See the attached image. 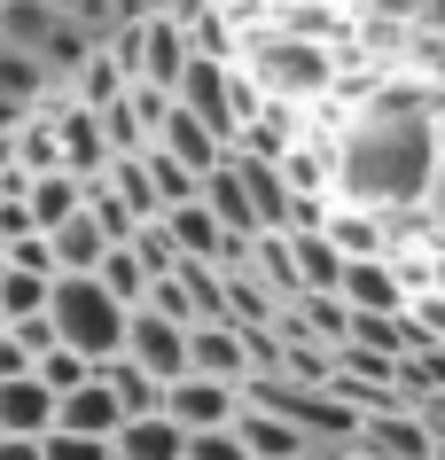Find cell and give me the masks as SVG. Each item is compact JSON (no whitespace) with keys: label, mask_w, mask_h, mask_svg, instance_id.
<instances>
[{"label":"cell","mask_w":445,"mask_h":460,"mask_svg":"<svg viewBox=\"0 0 445 460\" xmlns=\"http://www.w3.org/2000/svg\"><path fill=\"white\" fill-rule=\"evenodd\" d=\"M148 148H165V156H173V164H188L196 180H211V172L235 156V141H219V133H211L196 110H180V102L165 110V125H156V141H148Z\"/></svg>","instance_id":"obj_9"},{"label":"cell","mask_w":445,"mask_h":460,"mask_svg":"<svg viewBox=\"0 0 445 460\" xmlns=\"http://www.w3.org/2000/svg\"><path fill=\"white\" fill-rule=\"evenodd\" d=\"M86 375H94V367L78 359L71 343H55L48 359H40V383H48V390H55V398H63V390H78V383H86Z\"/></svg>","instance_id":"obj_22"},{"label":"cell","mask_w":445,"mask_h":460,"mask_svg":"<svg viewBox=\"0 0 445 460\" xmlns=\"http://www.w3.org/2000/svg\"><path fill=\"white\" fill-rule=\"evenodd\" d=\"M235 437L250 445V460H305V453H313L297 421H281L273 406H250V398H243V421H235Z\"/></svg>","instance_id":"obj_13"},{"label":"cell","mask_w":445,"mask_h":460,"mask_svg":"<svg viewBox=\"0 0 445 460\" xmlns=\"http://www.w3.org/2000/svg\"><path fill=\"white\" fill-rule=\"evenodd\" d=\"M305 460H313V453H305Z\"/></svg>","instance_id":"obj_29"},{"label":"cell","mask_w":445,"mask_h":460,"mask_svg":"<svg viewBox=\"0 0 445 460\" xmlns=\"http://www.w3.org/2000/svg\"><path fill=\"white\" fill-rule=\"evenodd\" d=\"M125 359L141 367L148 383H180L188 375V328L165 313H133V328H125Z\"/></svg>","instance_id":"obj_8"},{"label":"cell","mask_w":445,"mask_h":460,"mask_svg":"<svg viewBox=\"0 0 445 460\" xmlns=\"http://www.w3.org/2000/svg\"><path fill=\"white\" fill-rule=\"evenodd\" d=\"M118 460H188V429L173 413H141L118 429Z\"/></svg>","instance_id":"obj_15"},{"label":"cell","mask_w":445,"mask_h":460,"mask_svg":"<svg viewBox=\"0 0 445 460\" xmlns=\"http://www.w3.org/2000/svg\"><path fill=\"white\" fill-rule=\"evenodd\" d=\"M188 460H250V445L235 429H196L188 437Z\"/></svg>","instance_id":"obj_24"},{"label":"cell","mask_w":445,"mask_h":460,"mask_svg":"<svg viewBox=\"0 0 445 460\" xmlns=\"http://www.w3.org/2000/svg\"><path fill=\"white\" fill-rule=\"evenodd\" d=\"M0 273H8V250H0Z\"/></svg>","instance_id":"obj_27"},{"label":"cell","mask_w":445,"mask_h":460,"mask_svg":"<svg viewBox=\"0 0 445 460\" xmlns=\"http://www.w3.org/2000/svg\"><path fill=\"white\" fill-rule=\"evenodd\" d=\"M48 243H55V273H102V258H110V234L94 226V211L63 218Z\"/></svg>","instance_id":"obj_16"},{"label":"cell","mask_w":445,"mask_h":460,"mask_svg":"<svg viewBox=\"0 0 445 460\" xmlns=\"http://www.w3.org/2000/svg\"><path fill=\"white\" fill-rule=\"evenodd\" d=\"M48 296H55V273H24V266L0 273V320H8V328H16V320H40Z\"/></svg>","instance_id":"obj_18"},{"label":"cell","mask_w":445,"mask_h":460,"mask_svg":"<svg viewBox=\"0 0 445 460\" xmlns=\"http://www.w3.org/2000/svg\"><path fill=\"white\" fill-rule=\"evenodd\" d=\"M243 78L258 86V102H321L328 86H336V55H328V40H305V31H250L243 40Z\"/></svg>","instance_id":"obj_2"},{"label":"cell","mask_w":445,"mask_h":460,"mask_svg":"<svg viewBox=\"0 0 445 460\" xmlns=\"http://www.w3.org/2000/svg\"><path fill=\"white\" fill-rule=\"evenodd\" d=\"M165 413H173L180 429H235L243 421V390L235 383H211V375H180V383H165Z\"/></svg>","instance_id":"obj_7"},{"label":"cell","mask_w":445,"mask_h":460,"mask_svg":"<svg viewBox=\"0 0 445 460\" xmlns=\"http://www.w3.org/2000/svg\"><path fill=\"white\" fill-rule=\"evenodd\" d=\"M48 118H55L63 172H78V180L94 188L102 172H110V133H102V110H86V102H71V94H55V102H48Z\"/></svg>","instance_id":"obj_6"},{"label":"cell","mask_w":445,"mask_h":460,"mask_svg":"<svg viewBox=\"0 0 445 460\" xmlns=\"http://www.w3.org/2000/svg\"><path fill=\"white\" fill-rule=\"evenodd\" d=\"M55 429H71V437H110V445H118L125 406H118V390L102 383V367H94L78 390H63V398H55Z\"/></svg>","instance_id":"obj_10"},{"label":"cell","mask_w":445,"mask_h":460,"mask_svg":"<svg viewBox=\"0 0 445 460\" xmlns=\"http://www.w3.org/2000/svg\"><path fill=\"white\" fill-rule=\"evenodd\" d=\"M48 429H55V390L40 375L0 383V437H48Z\"/></svg>","instance_id":"obj_12"},{"label":"cell","mask_w":445,"mask_h":460,"mask_svg":"<svg viewBox=\"0 0 445 460\" xmlns=\"http://www.w3.org/2000/svg\"><path fill=\"white\" fill-rule=\"evenodd\" d=\"M16 375H40V359H31L16 336H0V383H16Z\"/></svg>","instance_id":"obj_25"},{"label":"cell","mask_w":445,"mask_h":460,"mask_svg":"<svg viewBox=\"0 0 445 460\" xmlns=\"http://www.w3.org/2000/svg\"><path fill=\"white\" fill-rule=\"evenodd\" d=\"M48 328H55V343H71L86 367H110V359L125 351V328H133V313H125L118 296L102 289L94 273H55Z\"/></svg>","instance_id":"obj_3"},{"label":"cell","mask_w":445,"mask_h":460,"mask_svg":"<svg viewBox=\"0 0 445 460\" xmlns=\"http://www.w3.org/2000/svg\"><path fill=\"white\" fill-rule=\"evenodd\" d=\"M102 188L118 195L133 218H156L165 203H156V180H148V156H110V172H102Z\"/></svg>","instance_id":"obj_17"},{"label":"cell","mask_w":445,"mask_h":460,"mask_svg":"<svg viewBox=\"0 0 445 460\" xmlns=\"http://www.w3.org/2000/svg\"><path fill=\"white\" fill-rule=\"evenodd\" d=\"M102 289L118 296L125 313H141V296H148V266L141 258H133V250H110V258H102V273H94Z\"/></svg>","instance_id":"obj_20"},{"label":"cell","mask_w":445,"mask_h":460,"mask_svg":"<svg viewBox=\"0 0 445 460\" xmlns=\"http://www.w3.org/2000/svg\"><path fill=\"white\" fill-rule=\"evenodd\" d=\"M289 266H297V296H336L344 289V250L328 243L321 226H297L289 234Z\"/></svg>","instance_id":"obj_11"},{"label":"cell","mask_w":445,"mask_h":460,"mask_svg":"<svg viewBox=\"0 0 445 460\" xmlns=\"http://www.w3.org/2000/svg\"><path fill=\"white\" fill-rule=\"evenodd\" d=\"M148 156V180H156V203H165V211H173V203H196L203 195V180L188 164H173V156H165V148H141Z\"/></svg>","instance_id":"obj_21"},{"label":"cell","mask_w":445,"mask_h":460,"mask_svg":"<svg viewBox=\"0 0 445 460\" xmlns=\"http://www.w3.org/2000/svg\"><path fill=\"white\" fill-rule=\"evenodd\" d=\"M188 375H211V383L250 390V375H258L250 328H235V320H203V328H188Z\"/></svg>","instance_id":"obj_5"},{"label":"cell","mask_w":445,"mask_h":460,"mask_svg":"<svg viewBox=\"0 0 445 460\" xmlns=\"http://www.w3.org/2000/svg\"><path fill=\"white\" fill-rule=\"evenodd\" d=\"M0 336H8V320H0Z\"/></svg>","instance_id":"obj_28"},{"label":"cell","mask_w":445,"mask_h":460,"mask_svg":"<svg viewBox=\"0 0 445 460\" xmlns=\"http://www.w3.org/2000/svg\"><path fill=\"white\" fill-rule=\"evenodd\" d=\"M0 460H48V445L40 437H0Z\"/></svg>","instance_id":"obj_26"},{"label":"cell","mask_w":445,"mask_h":460,"mask_svg":"<svg viewBox=\"0 0 445 460\" xmlns=\"http://www.w3.org/2000/svg\"><path fill=\"white\" fill-rule=\"evenodd\" d=\"M102 383L118 390L125 421H141V413H165V383H148V375H141V367H133V359H125V351H118V359H110V367H102Z\"/></svg>","instance_id":"obj_19"},{"label":"cell","mask_w":445,"mask_h":460,"mask_svg":"<svg viewBox=\"0 0 445 460\" xmlns=\"http://www.w3.org/2000/svg\"><path fill=\"white\" fill-rule=\"evenodd\" d=\"M40 445H48V460H118V445H110V437H71V429H48Z\"/></svg>","instance_id":"obj_23"},{"label":"cell","mask_w":445,"mask_h":460,"mask_svg":"<svg viewBox=\"0 0 445 460\" xmlns=\"http://www.w3.org/2000/svg\"><path fill=\"white\" fill-rule=\"evenodd\" d=\"M438 164H445V125L406 86V102H368L360 125L336 133V203L406 218L422 195H438Z\"/></svg>","instance_id":"obj_1"},{"label":"cell","mask_w":445,"mask_h":460,"mask_svg":"<svg viewBox=\"0 0 445 460\" xmlns=\"http://www.w3.org/2000/svg\"><path fill=\"white\" fill-rule=\"evenodd\" d=\"M336 296H344L352 320H398L406 305H414L406 258H398V250H391V258H352V266H344V289H336Z\"/></svg>","instance_id":"obj_4"},{"label":"cell","mask_w":445,"mask_h":460,"mask_svg":"<svg viewBox=\"0 0 445 460\" xmlns=\"http://www.w3.org/2000/svg\"><path fill=\"white\" fill-rule=\"evenodd\" d=\"M24 203H31V226H40V234H55L63 218L86 211V180H78V172H40V180L24 188Z\"/></svg>","instance_id":"obj_14"}]
</instances>
